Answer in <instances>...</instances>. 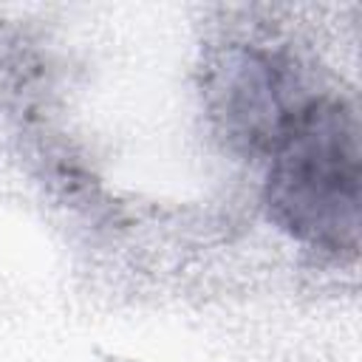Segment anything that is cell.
Listing matches in <instances>:
<instances>
[{"instance_id":"cell-1","label":"cell","mask_w":362,"mask_h":362,"mask_svg":"<svg viewBox=\"0 0 362 362\" xmlns=\"http://www.w3.org/2000/svg\"><path fill=\"white\" fill-rule=\"evenodd\" d=\"M263 201L291 238L331 255L359 249V124L342 99H311L269 153Z\"/></svg>"},{"instance_id":"cell-2","label":"cell","mask_w":362,"mask_h":362,"mask_svg":"<svg viewBox=\"0 0 362 362\" xmlns=\"http://www.w3.org/2000/svg\"><path fill=\"white\" fill-rule=\"evenodd\" d=\"M294 62L252 42L226 45L206 68V102L218 130L243 153H272L283 130L314 99L300 93Z\"/></svg>"}]
</instances>
